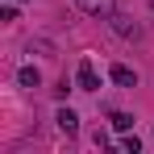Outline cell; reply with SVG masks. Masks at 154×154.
<instances>
[{"instance_id": "5", "label": "cell", "mask_w": 154, "mask_h": 154, "mask_svg": "<svg viewBox=\"0 0 154 154\" xmlns=\"http://www.w3.org/2000/svg\"><path fill=\"white\" fill-rule=\"evenodd\" d=\"M112 83H121V88H133V83H137V71H129V67H112Z\"/></svg>"}, {"instance_id": "4", "label": "cell", "mask_w": 154, "mask_h": 154, "mask_svg": "<svg viewBox=\"0 0 154 154\" xmlns=\"http://www.w3.org/2000/svg\"><path fill=\"white\" fill-rule=\"evenodd\" d=\"M58 129H63V133H75L79 129V117L71 112V108H58Z\"/></svg>"}, {"instance_id": "2", "label": "cell", "mask_w": 154, "mask_h": 154, "mask_svg": "<svg viewBox=\"0 0 154 154\" xmlns=\"http://www.w3.org/2000/svg\"><path fill=\"white\" fill-rule=\"evenodd\" d=\"M108 21H112V29H117L121 38H142V25H137L133 17H121V13H112Z\"/></svg>"}, {"instance_id": "6", "label": "cell", "mask_w": 154, "mask_h": 154, "mask_svg": "<svg viewBox=\"0 0 154 154\" xmlns=\"http://www.w3.org/2000/svg\"><path fill=\"white\" fill-rule=\"evenodd\" d=\"M21 83H25V88H38V83H42V75H38L33 67H21Z\"/></svg>"}, {"instance_id": "7", "label": "cell", "mask_w": 154, "mask_h": 154, "mask_svg": "<svg viewBox=\"0 0 154 154\" xmlns=\"http://www.w3.org/2000/svg\"><path fill=\"white\" fill-rule=\"evenodd\" d=\"M112 125H117V129H129V125H133V117H129V112H117V117H112Z\"/></svg>"}, {"instance_id": "3", "label": "cell", "mask_w": 154, "mask_h": 154, "mask_svg": "<svg viewBox=\"0 0 154 154\" xmlns=\"http://www.w3.org/2000/svg\"><path fill=\"white\" fill-rule=\"evenodd\" d=\"M79 88H83V92H96V88H100V79H96V71H92V63L79 67Z\"/></svg>"}, {"instance_id": "1", "label": "cell", "mask_w": 154, "mask_h": 154, "mask_svg": "<svg viewBox=\"0 0 154 154\" xmlns=\"http://www.w3.org/2000/svg\"><path fill=\"white\" fill-rule=\"evenodd\" d=\"M75 4L83 8V13H88V17H104V21L117 13V8H112V0H75Z\"/></svg>"}]
</instances>
